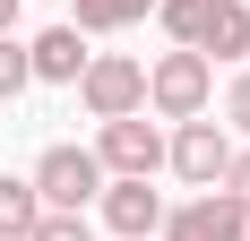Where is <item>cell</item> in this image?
Returning <instances> with one entry per match:
<instances>
[{
  "mask_svg": "<svg viewBox=\"0 0 250 241\" xmlns=\"http://www.w3.org/2000/svg\"><path fill=\"white\" fill-rule=\"evenodd\" d=\"M216 190H233V198L250 207V146H233V164H225V181H216Z\"/></svg>",
  "mask_w": 250,
  "mask_h": 241,
  "instance_id": "cell-16",
  "label": "cell"
},
{
  "mask_svg": "<svg viewBox=\"0 0 250 241\" xmlns=\"http://www.w3.org/2000/svg\"><path fill=\"white\" fill-rule=\"evenodd\" d=\"M250 233V207L233 190H199L190 207H164V224H155V241H242Z\"/></svg>",
  "mask_w": 250,
  "mask_h": 241,
  "instance_id": "cell-6",
  "label": "cell"
},
{
  "mask_svg": "<svg viewBox=\"0 0 250 241\" xmlns=\"http://www.w3.org/2000/svg\"><path fill=\"white\" fill-rule=\"evenodd\" d=\"M18 9H26V0H0V35H18Z\"/></svg>",
  "mask_w": 250,
  "mask_h": 241,
  "instance_id": "cell-17",
  "label": "cell"
},
{
  "mask_svg": "<svg viewBox=\"0 0 250 241\" xmlns=\"http://www.w3.org/2000/svg\"><path fill=\"white\" fill-rule=\"evenodd\" d=\"M164 164L190 181V190H216L225 181V164H233V129H216V120H173V138H164Z\"/></svg>",
  "mask_w": 250,
  "mask_h": 241,
  "instance_id": "cell-5",
  "label": "cell"
},
{
  "mask_svg": "<svg viewBox=\"0 0 250 241\" xmlns=\"http://www.w3.org/2000/svg\"><path fill=\"white\" fill-rule=\"evenodd\" d=\"M147 18H155V26H164V35H173V43H181V52H190V35H199V0H155Z\"/></svg>",
  "mask_w": 250,
  "mask_h": 241,
  "instance_id": "cell-12",
  "label": "cell"
},
{
  "mask_svg": "<svg viewBox=\"0 0 250 241\" xmlns=\"http://www.w3.org/2000/svg\"><path fill=\"white\" fill-rule=\"evenodd\" d=\"M26 69L43 78V86H78V69H86V35H78V26H43V35L26 43Z\"/></svg>",
  "mask_w": 250,
  "mask_h": 241,
  "instance_id": "cell-9",
  "label": "cell"
},
{
  "mask_svg": "<svg viewBox=\"0 0 250 241\" xmlns=\"http://www.w3.org/2000/svg\"><path fill=\"white\" fill-rule=\"evenodd\" d=\"M190 52H199V60H242L250 52V0H199Z\"/></svg>",
  "mask_w": 250,
  "mask_h": 241,
  "instance_id": "cell-8",
  "label": "cell"
},
{
  "mask_svg": "<svg viewBox=\"0 0 250 241\" xmlns=\"http://www.w3.org/2000/svg\"><path fill=\"white\" fill-rule=\"evenodd\" d=\"M242 241H250V233H242Z\"/></svg>",
  "mask_w": 250,
  "mask_h": 241,
  "instance_id": "cell-18",
  "label": "cell"
},
{
  "mask_svg": "<svg viewBox=\"0 0 250 241\" xmlns=\"http://www.w3.org/2000/svg\"><path fill=\"white\" fill-rule=\"evenodd\" d=\"M147 9H155V0H78V18H69V26H78V35H129Z\"/></svg>",
  "mask_w": 250,
  "mask_h": 241,
  "instance_id": "cell-11",
  "label": "cell"
},
{
  "mask_svg": "<svg viewBox=\"0 0 250 241\" xmlns=\"http://www.w3.org/2000/svg\"><path fill=\"white\" fill-rule=\"evenodd\" d=\"M95 207H104V224H112L121 241H155V224H164V198H155L147 181H104Z\"/></svg>",
  "mask_w": 250,
  "mask_h": 241,
  "instance_id": "cell-7",
  "label": "cell"
},
{
  "mask_svg": "<svg viewBox=\"0 0 250 241\" xmlns=\"http://www.w3.org/2000/svg\"><path fill=\"white\" fill-rule=\"evenodd\" d=\"M35 86V69H26V43L18 35H0V95H26Z\"/></svg>",
  "mask_w": 250,
  "mask_h": 241,
  "instance_id": "cell-14",
  "label": "cell"
},
{
  "mask_svg": "<svg viewBox=\"0 0 250 241\" xmlns=\"http://www.w3.org/2000/svg\"><path fill=\"white\" fill-rule=\"evenodd\" d=\"M26 241H95V224H86V216H61V207H43Z\"/></svg>",
  "mask_w": 250,
  "mask_h": 241,
  "instance_id": "cell-13",
  "label": "cell"
},
{
  "mask_svg": "<svg viewBox=\"0 0 250 241\" xmlns=\"http://www.w3.org/2000/svg\"><path fill=\"white\" fill-rule=\"evenodd\" d=\"M207 103H216V60H199V52L173 43V52L147 69V112H155V120H199Z\"/></svg>",
  "mask_w": 250,
  "mask_h": 241,
  "instance_id": "cell-1",
  "label": "cell"
},
{
  "mask_svg": "<svg viewBox=\"0 0 250 241\" xmlns=\"http://www.w3.org/2000/svg\"><path fill=\"white\" fill-rule=\"evenodd\" d=\"M35 216H43V198H35V181H18V172H0V241H26V233H35Z\"/></svg>",
  "mask_w": 250,
  "mask_h": 241,
  "instance_id": "cell-10",
  "label": "cell"
},
{
  "mask_svg": "<svg viewBox=\"0 0 250 241\" xmlns=\"http://www.w3.org/2000/svg\"><path fill=\"white\" fill-rule=\"evenodd\" d=\"M225 120H233V129H242V138H250V69H242V78H233V86H225Z\"/></svg>",
  "mask_w": 250,
  "mask_h": 241,
  "instance_id": "cell-15",
  "label": "cell"
},
{
  "mask_svg": "<svg viewBox=\"0 0 250 241\" xmlns=\"http://www.w3.org/2000/svg\"><path fill=\"white\" fill-rule=\"evenodd\" d=\"M26 181H35V198H43V207L86 216V207H95V190H104V164H95V146H43Z\"/></svg>",
  "mask_w": 250,
  "mask_h": 241,
  "instance_id": "cell-2",
  "label": "cell"
},
{
  "mask_svg": "<svg viewBox=\"0 0 250 241\" xmlns=\"http://www.w3.org/2000/svg\"><path fill=\"white\" fill-rule=\"evenodd\" d=\"M95 164H104V181H147V172H164V129L147 112L104 120L95 129Z\"/></svg>",
  "mask_w": 250,
  "mask_h": 241,
  "instance_id": "cell-4",
  "label": "cell"
},
{
  "mask_svg": "<svg viewBox=\"0 0 250 241\" xmlns=\"http://www.w3.org/2000/svg\"><path fill=\"white\" fill-rule=\"evenodd\" d=\"M78 103H86L95 120L147 112V60H129V52H86V69H78Z\"/></svg>",
  "mask_w": 250,
  "mask_h": 241,
  "instance_id": "cell-3",
  "label": "cell"
}]
</instances>
